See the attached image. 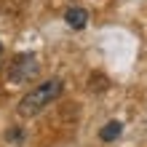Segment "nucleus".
Wrapping results in <instances>:
<instances>
[{
	"mask_svg": "<svg viewBox=\"0 0 147 147\" xmlns=\"http://www.w3.org/2000/svg\"><path fill=\"white\" fill-rule=\"evenodd\" d=\"M59 96H62V80L59 78H51V80L40 83L38 88H32L30 94H24V99L19 102L16 112H19V118H32L40 110H46L51 102H56Z\"/></svg>",
	"mask_w": 147,
	"mask_h": 147,
	"instance_id": "obj_1",
	"label": "nucleus"
},
{
	"mask_svg": "<svg viewBox=\"0 0 147 147\" xmlns=\"http://www.w3.org/2000/svg\"><path fill=\"white\" fill-rule=\"evenodd\" d=\"M38 75V59L35 54H22L16 56L11 67H8V80L11 83H24V80H32Z\"/></svg>",
	"mask_w": 147,
	"mask_h": 147,
	"instance_id": "obj_2",
	"label": "nucleus"
},
{
	"mask_svg": "<svg viewBox=\"0 0 147 147\" xmlns=\"http://www.w3.org/2000/svg\"><path fill=\"white\" fill-rule=\"evenodd\" d=\"M120 131H123V123H120V120H110L107 126L99 128V139L102 142H115L120 136Z\"/></svg>",
	"mask_w": 147,
	"mask_h": 147,
	"instance_id": "obj_4",
	"label": "nucleus"
},
{
	"mask_svg": "<svg viewBox=\"0 0 147 147\" xmlns=\"http://www.w3.org/2000/svg\"><path fill=\"white\" fill-rule=\"evenodd\" d=\"M0 56H3V43H0Z\"/></svg>",
	"mask_w": 147,
	"mask_h": 147,
	"instance_id": "obj_5",
	"label": "nucleus"
},
{
	"mask_svg": "<svg viewBox=\"0 0 147 147\" xmlns=\"http://www.w3.org/2000/svg\"><path fill=\"white\" fill-rule=\"evenodd\" d=\"M64 22L70 24V27H75V30H83L86 24H88V11H86V8H67Z\"/></svg>",
	"mask_w": 147,
	"mask_h": 147,
	"instance_id": "obj_3",
	"label": "nucleus"
}]
</instances>
